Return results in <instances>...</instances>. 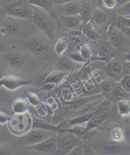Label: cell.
Returning a JSON list of instances; mask_svg holds the SVG:
<instances>
[{"mask_svg": "<svg viewBox=\"0 0 130 155\" xmlns=\"http://www.w3.org/2000/svg\"><path fill=\"white\" fill-rule=\"evenodd\" d=\"M30 6L33 25L49 38L54 40L60 24L44 10L34 5Z\"/></svg>", "mask_w": 130, "mask_h": 155, "instance_id": "cell-1", "label": "cell"}, {"mask_svg": "<svg viewBox=\"0 0 130 155\" xmlns=\"http://www.w3.org/2000/svg\"><path fill=\"white\" fill-rule=\"evenodd\" d=\"M25 113H15L9 116L8 120V129L11 133L21 134L27 133L30 127H32V120H31Z\"/></svg>", "mask_w": 130, "mask_h": 155, "instance_id": "cell-2", "label": "cell"}, {"mask_svg": "<svg viewBox=\"0 0 130 155\" xmlns=\"http://www.w3.org/2000/svg\"><path fill=\"white\" fill-rule=\"evenodd\" d=\"M59 132L57 154H68L75 146L81 144L79 137L68 132Z\"/></svg>", "mask_w": 130, "mask_h": 155, "instance_id": "cell-3", "label": "cell"}, {"mask_svg": "<svg viewBox=\"0 0 130 155\" xmlns=\"http://www.w3.org/2000/svg\"><path fill=\"white\" fill-rule=\"evenodd\" d=\"M3 10L8 15L18 19H26L32 15L31 8L24 4L21 0L6 6Z\"/></svg>", "mask_w": 130, "mask_h": 155, "instance_id": "cell-4", "label": "cell"}, {"mask_svg": "<svg viewBox=\"0 0 130 155\" xmlns=\"http://www.w3.org/2000/svg\"><path fill=\"white\" fill-rule=\"evenodd\" d=\"M58 144V135L52 136L44 141L37 144L25 146L26 150H32L38 153L54 154L56 153Z\"/></svg>", "mask_w": 130, "mask_h": 155, "instance_id": "cell-5", "label": "cell"}, {"mask_svg": "<svg viewBox=\"0 0 130 155\" xmlns=\"http://www.w3.org/2000/svg\"><path fill=\"white\" fill-rule=\"evenodd\" d=\"M50 132L41 128H32L22 137V142L25 146L37 144L50 137Z\"/></svg>", "mask_w": 130, "mask_h": 155, "instance_id": "cell-6", "label": "cell"}, {"mask_svg": "<svg viewBox=\"0 0 130 155\" xmlns=\"http://www.w3.org/2000/svg\"><path fill=\"white\" fill-rule=\"evenodd\" d=\"M33 80H26L12 75H6L0 77V87H3L10 91L31 84Z\"/></svg>", "mask_w": 130, "mask_h": 155, "instance_id": "cell-7", "label": "cell"}, {"mask_svg": "<svg viewBox=\"0 0 130 155\" xmlns=\"http://www.w3.org/2000/svg\"><path fill=\"white\" fill-rule=\"evenodd\" d=\"M27 47L34 55L43 56L48 52L49 45L45 38H34L29 41L27 45Z\"/></svg>", "mask_w": 130, "mask_h": 155, "instance_id": "cell-8", "label": "cell"}, {"mask_svg": "<svg viewBox=\"0 0 130 155\" xmlns=\"http://www.w3.org/2000/svg\"><path fill=\"white\" fill-rule=\"evenodd\" d=\"M107 35L109 42L114 48L119 49L125 41V34L121 31L113 23L109 26Z\"/></svg>", "mask_w": 130, "mask_h": 155, "instance_id": "cell-9", "label": "cell"}, {"mask_svg": "<svg viewBox=\"0 0 130 155\" xmlns=\"http://www.w3.org/2000/svg\"><path fill=\"white\" fill-rule=\"evenodd\" d=\"M106 70L110 78L117 82H119L124 76L123 67L117 60L110 61L106 68Z\"/></svg>", "mask_w": 130, "mask_h": 155, "instance_id": "cell-10", "label": "cell"}, {"mask_svg": "<svg viewBox=\"0 0 130 155\" xmlns=\"http://www.w3.org/2000/svg\"><path fill=\"white\" fill-rule=\"evenodd\" d=\"M28 3L30 5H34L42 8L49 14L54 19L60 24L57 15L55 12V6L52 0H28Z\"/></svg>", "mask_w": 130, "mask_h": 155, "instance_id": "cell-11", "label": "cell"}, {"mask_svg": "<svg viewBox=\"0 0 130 155\" xmlns=\"http://www.w3.org/2000/svg\"><path fill=\"white\" fill-rule=\"evenodd\" d=\"M90 21L93 24V25L103 26L107 23L108 15L102 8H97L95 10L93 11Z\"/></svg>", "mask_w": 130, "mask_h": 155, "instance_id": "cell-12", "label": "cell"}, {"mask_svg": "<svg viewBox=\"0 0 130 155\" xmlns=\"http://www.w3.org/2000/svg\"><path fill=\"white\" fill-rule=\"evenodd\" d=\"M60 21L62 25L69 29H73L78 27L82 23L79 15H65L60 17Z\"/></svg>", "mask_w": 130, "mask_h": 155, "instance_id": "cell-13", "label": "cell"}, {"mask_svg": "<svg viewBox=\"0 0 130 155\" xmlns=\"http://www.w3.org/2000/svg\"><path fill=\"white\" fill-rule=\"evenodd\" d=\"M68 38L70 40V44H72L75 47L79 49L81 45L84 43V35L82 31L76 30V29H70L68 32Z\"/></svg>", "mask_w": 130, "mask_h": 155, "instance_id": "cell-14", "label": "cell"}, {"mask_svg": "<svg viewBox=\"0 0 130 155\" xmlns=\"http://www.w3.org/2000/svg\"><path fill=\"white\" fill-rule=\"evenodd\" d=\"M100 99H101V96H100V95H94V96L91 97L76 98L70 103V109L72 110H79L82 107H84L86 104L92 102L93 101Z\"/></svg>", "mask_w": 130, "mask_h": 155, "instance_id": "cell-15", "label": "cell"}, {"mask_svg": "<svg viewBox=\"0 0 130 155\" xmlns=\"http://www.w3.org/2000/svg\"><path fill=\"white\" fill-rule=\"evenodd\" d=\"M82 32L85 37L91 42H95L100 37V35L96 31L95 27L91 21L85 24Z\"/></svg>", "mask_w": 130, "mask_h": 155, "instance_id": "cell-16", "label": "cell"}, {"mask_svg": "<svg viewBox=\"0 0 130 155\" xmlns=\"http://www.w3.org/2000/svg\"><path fill=\"white\" fill-rule=\"evenodd\" d=\"M93 6L90 3L87 2H84L81 3L79 15L81 19L82 23H84L85 25L86 22L89 21L93 15Z\"/></svg>", "mask_w": 130, "mask_h": 155, "instance_id": "cell-17", "label": "cell"}, {"mask_svg": "<svg viewBox=\"0 0 130 155\" xmlns=\"http://www.w3.org/2000/svg\"><path fill=\"white\" fill-rule=\"evenodd\" d=\"M110 96L112 100L117 102L122 100H130V93L126 91L121 86L114 87Z\"/></svg>", "mask_w": 130, "mask_h": 155, "instance_id": "cell-18", "label": "cell"}, {"mask_svg": "<svg viewBox=\"0 0 130 155\" xmlns=\"http://www.w3.org/2000/svg\"><path fill=\"white\" fill-rule=\"evenodd\" d=\"M81 3L76 1L68 2L61 7H63V15H77L79 14Z\"/></svg>", "mask_w": 130, "mask_h": 155, "instance_id": "cell-19", "label": "cell"}, {"mask_svg": "<svg viewBox=\"0 0 130 155\" xmlns=\"http://www.w3.org/2000/svg\"><path fill=\"white\" fill-rule=\"evenodd\" d=\"M8 63L11 68L18 70L22 68L24 64V58L21 53L14 52L10 54L8 59Z\"/></svg>", "mask_w": 130, "mask_h": 155, "instance_id": "cell-20", "label": "cell"}, {"mask_svg": "<svg viewBox=\"0 0 130 155\" xmlns=\"http://www.w3.org/2000/svg\"><path fill=\"white\" fill-rule=\"evenodd\" d=\"M107 119V116L103 114H97L92 116L86 123V128L88 132L97 128Z\"/></svg>", "mask_w": 130, "mask_h": 155, "instance_id": "cell-21", "label": "cell"}, {"mask_svg": "<svg viewBox=\"0 0 130 155\" xmlns=\"http://www.w3.org/2000/svg\"><path fill=\"white\" fill-rule=\"evenodd\" d=\"M66 75L67 72L60 70L52 71L49 74L47 75L45 84L46 83H52V84L56 85L64 80Z\"/></svg>", "mask_w": 130, "mask_h": 155, "instance_id": "cell-22", "label": "cell"}, {"mask_svg": "<svg viewBox=\"0 0 130 155\" xmlns=\"http://www.w3.org/2000/svg\"><path fill=\"white\" fill-rule=\"evenodd\" d=\"M32 128H41L51 131V132H55V131H59L60 127L55 125H52L50 123L43 121L42 120H39L38 118L32 117Z\"/></svg>", "mask_w": 130, "mask_h": 155, "instance_id": "cell-23", "label": "cell"}, {"mask_svg": "<svg viewBox=\"0 0 130 155\" xmlns=\"http://www.w3.org/2000/svg\"><path fill=\"white\" fill-rule=\"evenodd\" d=\"M12 109L15 113H25L29 110V102L23 98H16L12 104Z\"/></svg>", "mask_w": 130, "mask_h": 155, "instance_id": "cell-24", "label": "cell"}, {"mask_svg": "<svg viewBox=\"0 0 130 155\" xmlns=\"http://www.w3.org/2000/svg\"><path fill=\"white\" fill-rule=\"evenodd\" d=\"M70 45V40L68 37L59 38L55 44V51L57 54L61 56L67 51Z\"/></svg>", "mask_w": 130, "mask_h": 155, "instance_id": "cell-25", "label": "cell"}, {"mask_svg": "<svg viewBox=\"0 0 130 155\" xmlns=\"http://www.w3.org/2000/svg\"><path fill=\"white\" fill-rule=\"evenodd\" d=\"M99 114V113L96 112H89V113H87V114H82V116H78L75 118L73 119H70V120H68L67 121V123L68 124L69 126H73V125L75 124H80L82 123H87V121L89 120V119L93 116L94 115Z\"/></svg>", "mask_w": 130, "mask_h": 155, "instance_id": "cell-26", "label": "cell"}, {"mask_svg": "<svg viewBox=\"0 0 130 155\" xmlns=\"http://www.w3.org/2000/svg\"><path fill=\"white\" fill-rule=\"evenodd\" d=\"M59 132L71 133L79 137H82L86 135L88 132V131L87 130L86 127L80 126V124H75V125H73V127H71L70 128L62 129V130L60 129L59 130Z\"/></svg>", "mask_w": 130, "mask_h": 155, "instance_id": "cell-27", "label": "cell"}, {"mask_svg": "<svg viewBox=\"0 0 130 155\" xmlns=\"http://www.w3.org/2000/svg\"><path fill=\"white\" fill-rule=\"evenodd\" d=\"M103 149L109 154H115L119 153L121 150V146L119 142L106 141L103 145Z\"/></svg>", "mask_w": 130, "mask_h": 155, "instance_id": "cell-28", "label": "cell"}, {"mask_svg": "<svg viewBox=\"0 0 130 155\" xmlns=\"http://www.w3.org/2000/svg\"><path fill=\"white\" fill-rule=\"evenodd\" d=\"M57 67L60 70L68 72L73 69V64L70 58L61 57L57 62Z\"/></svg>", "mask_w": 130, "mask_h": 155, "instance_id": "cell-29", "label": "cell"}, {"mask_svg": "<svg viewBox=\"0 0 130 155\" xmlns=\"http://www.w3.org/2000/svg\"><path fill=\"white\" fill-rule=\"evenodd\" d=\"M126 130L122 127H115L112 129L111 137L112 139L116 142H121L126 138Z\"/></svg>", "mask_w": 130, "mask_h": 155, "instance_id": "cell-30", "label": "cell"}, {"mask_svg": "<svg viewBox=\"0 0 130 155\" xmlns=\"http://www.w3.org/2000/svg\"><path fill=\"white\" fill-rule=\"evenodd\" d=\"M111 45L108 41H103L98 47V56L105 58L108 56L111 52Z\"/></svg>", "mask_w": 130, "mask_h": 155, "instance_id": "cell-31", "label": "cell"}, {"mask_svg": "<svg viewBox=\"0 0 130 155\" xmlns=\"http://www.w3.org/2000/svg\"><path fill=\"white\" fill-rule=\"evenodd\" d=\"M118 110L121 116H127L130 114V100H122L117 102Z\"/></svg>", "mask_w": 130, "mask_h": 155, "instance_id": "cell-32", "label": "cell"}, {"mask_svg": "<svg viewBox=\"0 0 130 155\" xmlns=\"http://www.w3.org/2000/svg\"><path fill=\"white\" fill-rule=\"evenodd\" d=\"M115 13L116 15L121 16H130V2L117 7Z\"/></svg>", "mask_w": 130, "mask_h": 155, "instance_id": "cell-33", "label": "cell"}, {"mask_svg": "<svg viewBox=\"0 0 130 155\" xmlns=\"http://www.w3.org/2000/svg\"><path fill=\"white\" fill-rule=\"evenodd\" d=\"M112 23L124 34L126 35H130V28L127 27L117 16L115 17L114 21Z\"/></svg>", "mask_w": 130, "mask_h": 155, "instance_id": "cell-34", "label": "cell"}, {"mask_svg": "<svg viewBox=\"0 0 130 155\" xmlns=\"http://www.w3.org/2000/svg\"><path fill=\"white\" fill-rule=\"evenodd\" d=\"M79 52L86 59H88V60L91 59L92 57V52H91L90 47L87 44L84 43L81 45V47L79 49Z\"/></svg>", "mask_w": 130, "mask_h": 155, "instance_id": "cell-35", "label": "cell"}, {"mask_svg": "<svg viewBox=\"0 0 130 155\" xmlns=\"http://www.w3.org/2000/svg\"><path fill=\"white\" fill-rule=\"evenodd\" d=\"M5 27L6 29H7V31L12 35H16L19 32V30L18 26H17L15 23L11 21H8L6 22Z\"/></svg>", "mask_w": 130, "mask_h": 155, "instance_id": "cell-36", "label": "cell"}, {"mask_svg": "<svg viewBox=\"0 0 130 155\" xmlns=\"http://www.w3.org/2000/svg\"><path fill=\"white\" fill-rule=\"evenodd\" d=\"M27 99L29 103L33 106H38L40 104V99L38 95L33 92H29L27 94Z\"/></svg>", "mask_w": 130, "mask_h": 155, "instance_id": "cell-37", "label": "cell"}, {"mask_svg": "<svg viewBox=\"0 0 130 155\" xmlns=\"http://www.w3.org/2000/svg\"><path fill=\"white\" fill-rule=\"evenodd\" d=\"M70 58H71L72 60H73L76 62L80 63H86L89 61L88 59L83 57V56L81 54V53L79 51L75 52L72 54L70 56Z\"/></svg>", "mask_w": 130, "mask_h": 155, "instance_id": "cell-38", "label": "cell"}, {"mask_svg": "<svg viewBox=\"0 0 130 155\" xmlns=\"http://www.w3.org/2000/svg\"><path fill=\"white\" fill-rule=\"evenodd\" d=\"M119 83L124 89L130 93V75H124Z\"/></svg>", "mask_w": 130, "mask_h": 155, "instance_id": "cell-39", "label": "cell"}, {"mask_svg": "<svg viewBox=\"0 0 130 155\" xmlns=\"http://www.w3.org/2000/svg\"><path fill=\"white\" fill-rule=\"evenodd\" d=\"M84 147L82 144H79L77 146H75L72 150H71L68 155H83L84 154Z\"/></svg>", "mask_w": 130, "mask_h": 155, "instance_id": "cell-40", "label": "cell"}, {"mask_svg": "<svg viewBox=\"0 0 130 155\" xmlns=\"http://www.w3.org/2000/svg\"><path fill=\"white\" fill-rule=\"evenodd\" d=\"M114 87H113L112 86V83H110L109 81H105L103 84V91L104 93H105L106 94H108L111 93L112 89H114Z\"/></svg>", "mask_w": 130, "mask_h": 155, "instance_id": "cell-41", "label": "cell"}, {"mask_svg": "<svg viewBox=\"0 0 130 155\" xmlns=\"http://www.w3.org/2000/svg\"><path fill=\"white\" fill-rule=\"evenodd\" d=\"M103 3L106 8L109 9H112L117 7V0H102Z\"/></svg>", "mask_w": 130, "mask_h": 155, "instance_id": "cell-42", "label": "cell"}, {"mask_svg": "<svg viewBox=\"0 0 130 155\" xmlns=\"http://www.w3.org/2000/svg\"><path fill=\"white\" fill-rule=\"evenodd\" d=\"M9 115L6 114L5 112L0 111V124L7 123L9 119Z\"/></svg>", "mask_w": 130, "mask_h": 155, "instance_id": "cell-43", "label": "cell"}, {"mask_svg": "<svg viewBox=\"0 0 130 155\" xmlns=\"http://www.w3.org/2000/svg\"><path fill=\"white\" fill-rule=\"evenodd\" d=\"M46 77H47V74L39 75L36 80V84H37L38 86H41V87L44 86L45 84Z\"/></svg>", "mask_w": 130, "mask_h": 155, "instance_id": "cell-44", "label": "cell"}, {"mask_svg": "<svg viewBox=\"0 0 130 155\" xmlns=\"http://www.w3.org/2000/svg\"><path fill=\"white\" fill-rule=\"evenodd\" d=\"M56 84L52 83H46L39 89V91H50L53 88H54Z\"/></svg>", "mask_w": 130, "mask_h": 155, "instance_id": "cell-45", "label": "cell"}, {"mask_svg": "<svg viewBox=\"0 0 130 155\" xmlns=\"http://www.w3.org/2000/svg\"><path fill=\"white\" fill-rule=\"evenodd\" d=\"M116 16L119 18V19L124 23L125 25L130 28V18L128 17H125V16H121V15H116Z\"/></svg>", "mask_w": 130, "mask_h": 155, "instance_id": "cell-46", "label": "cell"}, {"mask_svg": "<svg viewBox=\"0 0 130 155\" xmlns=\"http://www.w3.org/2000/svg\"><path fill=\"white\" fill-rule=\"evenodd\" d=\"M73 1H76V0H52V2L54 3L55 7L56 6H59V7H60V6L63 5L68 2Z\"/></svg>", "mask_w": 130, "mask_h": 155, "instance_id": "cell-47", "label": "cell"}, {"mask_svg": "<svg viewBox=\"0 0 130 155\" xmlns=\"http://www.w3.org/2000/svg\"><path fill=\"white\" fill-rule=\"evenodd\" d=\"M124 75H130V63L126 62L123 66Z\"/></svg>", "mask_w": 130, "mask_h": 155, "instance_id": "cell-48", "label": "cell"}, {"mask_svg": "<svg viewBox=\"0 0 130 155\" xmlns=\"http://www.w3.org/2000/svg\"><path fill=\"white\" fill-rule=\"evenodd\" d=\"M117 7H120V6L125 4L127 2H130V0H117Z\"/></svg>", "mask_w": 130, "mask_h": 155, "instance_id": "cell-49", "label": "cell"}, {"mask_svg": "<svg viewBox=\"0 0 130 155\" xmlns=\"http://www.w3.org/2000/svg\"><path fill=\"white\" fill-rule=\"evenodd\" d=\"M125 59H126L127 62L130 63V50L126 54Z\"/></svg>", "mask_w": 130, "mask_h": 155, "instance_id": "cell-50", "label": "cell"}, {"mask_svg": "<svg viewBox=\"0 0 130 155\" xmlns=\"http://www.w3.org/2000/svg\"><path fill=\"white\" fill-rule=\"evenodd\" d=\"M6 32H7V29H6L5 26H2L0 28V33L2 34H5Z\"/></svg>", "mask_w": 130, "mask_h": 155, "instance_id": "cell-51", "label": "cell"}, {"mask_svg": "<svg viewBox=\"0 0 130 155\" xmlns=\"http://www.w3.org/2000/svg\"><path fill=\"white\" fill-rule=\"evenodd\" d=\"M3 48H4V45H3V44L2 42V41H0V52H1L3 51Z\"/></svg>", "mask_w": 130, "mask_h": 155, "instance_id": "cell-52", "label": "cell"}, {"mask_svg": "<svg viewBox=\"0 0 130 155\" xmlns=\"http://www.w3.org/2000/svg\"><path fill=\"white\" fill-rule=\"evenodd\" d=\"M6 153L5 151L3 150V148L0 147V155H3V154H5Z\"/></svg>", "mask_w": 130, "mask_h": 155, "instance_id": "cell-53", "label": "cell"}, {"mask_svg": "<svg viewBox=\"0 0 130 155\" xmlns=\"http://www.w3.org/2000/svg\"><path fill=\"white\" fill-rule=\"evenodd\" d=\"M1 134H2L1 133V130H0V137H1Z\"/></svg>", "mask_w": 130, "mask_h": 155, "instance_id": "cell-54", "label": "cell"}, {"mask_svg": "<svg viewBox=\"0 0 130 155\" xmlns=\"http://www.w3.org/2000/svg\"><path fill=\"white\" fill-rule=\"evenodd\" d=\"M128 17H129V18H130V16H128Z\"/></svg>", "mask_w": 130, "mask_h": 155, "instance_id": "cell-55", "label": "cell"}]
</instances>
